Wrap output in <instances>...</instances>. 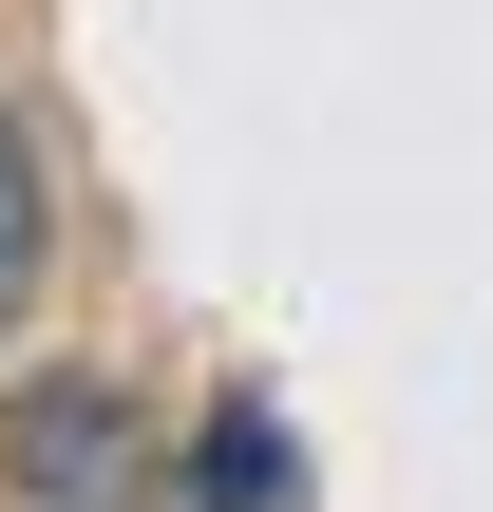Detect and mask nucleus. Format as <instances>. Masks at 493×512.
<instances>
[{
    "label": "nucleus",
    "instance_id": "f257e3e1",
    "mask_svg": "<svg viewBox=\"0 0 493 512\" xmlns=\"http://www.w3.org/2000/svg\"><path fill=\"white\" fill-rule=\"evenodd\" d=\"M0 475L38 512H95L133 475V418H114V380H19V418H0Z\"/></svg>",
    "mask_w": 493,
    "mask_h": 512
},
{
    "label": "nucleus",
    "instance_id": "f03ea898",
    "mask_svg": "<svg viewBox=\"0 0 493 512\" xmlns=\"http://www.w3.org/2000/svg\"><path fill=\"white\" fill-rule=\"evenodd\" d=\"M190 512H304V456H285L266 399H228V418L190 437Z\"/></svg>",
    "mask_w": 493,
    "mask_h": 512
},
{
    "label": "nucleus",
    "instance_id": "7ed1b4c3",
    "mask_svg": "<svg viewBox=\"0 0 493 512\" xmlns=\"http://www.w3.org/2000/svg\"><path fill=\"white\" fill-rule=\"evenodd\" d=\"M38 247H57V209H38V133L0 114V323L38 304Z\"/></svg>",
    "mask_w": 493,
    "mask_h": 512
}]
</instances>
